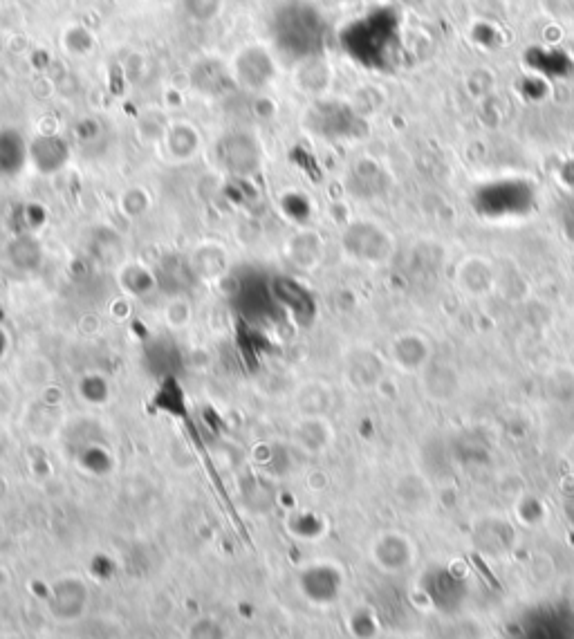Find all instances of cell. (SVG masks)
Segmentation results:
<instances>
[{"instance_id": "obj_28", "label": "cell", "mask_w": 574, "mask_h": 639, "mask_svg": "<svg viewBox=\"0 0 574 639\" xmlns=\"http://www.w3.org/2000/svg\"><path fill=\"white\" fill-rule=\"evenodd\" d=\"M393 5H404V7H418V5H422L424 0H391Z\"/></svg>"}, {"instance_id": "obj_12", "label": "cell", "mask_w": 574, "mask_h": 639, "mask_svg": "<svg viewBox=\"0 0 574 639\" xmlns=\"http://www.w3.org/2000/svg\"><path fill=\"white\" fill-rule=\"evenodd\" d=\"M187 263L191 274H196L202 281H216L229 270V256L225 247L218 243L198 245L187 258Z\"/></svg>"}, {"instance_id": "obj_23", "label": "cell", "mask_w": 574, "mask_h": 639, "mask_svg": "<svg viewBox=\"0 0 574 639\" xmlns=\"http://www.w3.org/2000/svg\"><path fill=\"white\" fill-rule=\"evenodd\" d=\"M187 639H227L225 626L214 617H200L189 626Z\"/></svg>"}, {"instance_id": "obj_13", "label": "cell", "mask_w": 574, "mask_h": 639, "mask_svg": "<svg viewBox=\"0 0 574 639\" xmlns=\"http://www.w3.org/2000/svg\"><path fill=\"white\" fill-rule=\"evenodd\" d=\"M162 144L173 162H189L200 148V133L191 122H171L166 126Z\"/></svg>"}, {"instance_id": "obj_27", "label": "cell", "mask_w": 574, "mask_h": 639, "mask_svg": "<svg viewBox=\"0 0 574 639\" xmlns=\"http://www.w3.org/2000/svg\"><path fill=\"white\" fill-rule=\"evenodd\" d=\"M7 350H9V337H7V332L0 328V359L5 357Z\"/></svg>"}, {"instance_id": "obj_8", "label": "cell", "mask_w": 574, "mask_h": 639, "mask_svg": "<svg viewBox=\"0 0 574 639\" xmlns=\"http://www.w3.org/2000/svg\"><path fill=\"white\" fill-rule=\"evenodd\" d=\"M90 601L88 586L79 577H63L52 586L50 610L59 622H77Z\"/></svg>"}, {"instance_id": "obj_9", "label": "cell", "mask_w": 574, "mask_h": 639, "mask_svg": "<svg viewBox=\"0 0 574 639\" xmlns=\"http://www.w3.org/2000/svg\"><path fill=\"white\" fill-rule=\"evenodd\" d=\"M518 639H574V615L559 610H536L521 626Z\"/></svg>"}, {"instance_id": "obj_20", "label": "cell", "mask_w": 574, "mask_h": 639, "mask_svg": "<svg viewBox=\"0 0 574 639\" xmlns=\"http://www.w3.org/2000/svg\"><path fill=\"white\" fill-rule=\"evenodd\" d=\"M162 317L166 321V326L173 328V330L187 328L191 323V317H193L189 299H184V296H173V299L164 305Z\"/></svg>"}, {"instance_id": "obj_22", "label": "cell", "mask_w": 574, "mask_h": 639, "mask_svg": "<svg viewBox=\"0 0 574 639\" xmlns=\"http://www.w3.org/2000/svg\"><path fill=\"white\" fill-rule=\"evenodd\" d=\"M148 205H151V198L148 193L140 187H133L122 193V200H119V207L126 213L128 218H140L148 211Z\"/></svg>"}, {"instance_id": "obj_21", "label": "cell", "mask_w": 574, "mask_h": 639, "mask_svg": "<svg viewBox=\"0 0 574 639\" xmlns=\"http://www.w3.org/2000/svg\"><path fill=\"white\" fill-rule=\"evenodd\" d=\"M18 377L23 379V384L32 386H48L52 379V368L45 359H27L18 366Z\"/></svg>"}, {"instance_id": "obj_7", "label": "cell", "mask_w": 574, "mask_h": 639, "mask_svg": "<svg viewBox=\"0 0 574 639\" xmlns=\"http://www.w3.org/2000/svg\"><path fill=\"white\" fill-rule=\"evenodd\" d=\"M299 588L303 597L312 601L317 606H328L332 601H337L344 588V574L332 563L319 561L312 563L299 574Z\"/></svg>"}, {"instance_id": "obj_5", "label": "cell", "mask_w": 574, "mask_h": 639, "mask_svg": "<svg viewBox=\"0 0 574 639\" xmlns=\"http://www.w3.org/2000/svg\"><path fill=\"white\" fill-rule=\"evenodd\" d=\"M422 590L431 606L442 615H453L465 606L467 583L449 568H433L422 579Z\"/></svg>"}, {"instance_id": "obj_26", "label": "cell", "mask_w": 574, "mask_h": 639, "mask_svg": "<svg viewBox=\"0 0 574 639\" xmlns=\"http://www.w3.org/2000/svg\"><path fill=\"white\" fill-rule=\"evenodd\" d=\"M9 586H12V572H9L3 563H0V592L7 590Z\"/></svg>"}, {"instance_id": "obj_25", "label": "cell", "mask_w": 574, "mask_h": 639, "mask_svg": "<svg viewBox=\"0 0 574 639\" xmlns=\"http://www.w3.org/2000/svg\"><path fill=\"white\" fill-rule=\"evenodd\" d=\"M14 402H16L14 386L9 384L7 379H0V420L7 418V415L12 413Z\"/></svg>"}, {"instance_id": "obj_6", "label": "cell", "mask_w": 574, "mask_h": 639, "mask_svg": "<svg viewBox=\"0 0 574 639\" xmlns=\"http://www.w3.org/2000/svg\"><path fill=\"white\" fill-rule=\"evenodd\" d=\"M276 77V61L261 45H247L240 50L231 68V79L247 90H263Z\"/></svg>"}, {"instance_id": "obj_19", "label": "cell", "mask_w": 574, "mask_h": 639, "mask_svg": "<svg viewBox=\"0 0 574 639\" xmlns=\"http://www.w3.org/2000/svg\"><path fill=\"white\" fill-rule=\"evenodd\" d=\"M79 467H83L92 476H106L110 469H113V458H110V451L101 444H86L79 451Z\"/></svg>"}, {"instance_id": "obj_10", "label": "cell", "mask_w": 574, "mask_h": 639, "mask_svg": "<svg viewBox=\"0 0 574 639\" xmlns=\"http://www.w3.org/2000/svg\"><path fill=\"white\" fill-rule=\"evenodd\" d=\"M27 160L36 171L43 175L59 173L63 166L70 160V148L66 140H61L57 135H39L30 142V151H27Z\"/></svg>"}, {"instance_id": "obj_4", "label": "cell", "mask_w": 574, "mask_h": 639, "mask_svg": "<svg viewBox=\"0 0 574 639\" xmlns=\"http://www.w3.org/2000/svg\"><path fill=\"white\" fill-rule=\"evenodd\" d=\"M476 202L487 216H516L532 207L534 191L523 180H498L480 189Z\"/></svg>"}, {"instance_id": "obj_3", "label": "cell", "mask_w": 574, "mask_h": 639, "mask_svg": "<svg viewBox=\"0 0 574 639\" xmlns=\"http://www.w3.org/2000/svg\"><path fill=\"white\" fill-rule=\"evenodd\" d=\"M216 157L222 171L236 175V178H249L263 164V151L258 146L256 137L243 131H231L222 135L216 146Z\"/></svg>"}, {"instance_id": "obj_16", "label": "cell", "mask_w": 574, "mask_h": 639, "mask_svg": "<svg viewBox=\"0 0 574 639\" xmlns=\"http://www.w3.org/2000/svg\"><path fill=\"white\" fill-rule=\"evenodd\" d=\"M7 261L14 265V270L32 272L43 263V249L32 234H18L7 245Z\"/></svg>"}, {"instance_id": "obj_17", "label": "cell", "mask_w": 574, "mask_h": 639, "mask_svg": "<svg viewBox=\"0 0 574 639\" xmlns=\"http://www.w3.org/2000/svg\"><path fill=\"white\" fill-rule=\"evenodd\" d=\"M393 545H395V534H386L384 539H379L373 550L375 561L386 570H402L409 566V559H411L409 543L400 539L397 541V548H393Z\"/></svg>"}, {"instance_id": "obj_15", "label": "cell", "mask_w": 574, "mask_h": 639, "mask_svg": "<svg viewBox=\"0 0 574 639\" xmlns=\"http://www.w3.org/2000/svg\"><path fill=\"white\" fill-rule=\"evenodd\" d=\"M294 442L303 451H323L330 442V426L321 415H303L301 422L294 426Z\"/></svg>"}, {"instance_id": "obj_2", "label": "cell", "mask_w": 574, "mask_h": 639, "mask_svg": "<svg viewBox=\"0 0 574 639\" xmlns=\"http://www.w3.org/2000/svg\"><path fill=\"white\" fill-rule=\"evenodd\" d=\"M326 34V18L303 0H290V3L276 7L272 39L281 57L296 63L314 61L326 48Z\"/></svg>"}, {"instance_id": "obj_18", "label": "cell", "mask_w": 574, "mask_h": 639, "mask_svg": "<svg viewBox=\"0 0 574 639\" xmlns=\"http://www.w3.org/2000/svg\"><path fill=\"white\" fill-rule=\"evenodd\" d=\"M77 395L90 406H101L110 400V384L101 373H86L77 382Z\"/></svg>"}, {"instance_id": "obj_1", "label": "cell", "mask_w": 574, "mask_h": 639, "mask_svg": "<svg viewBox=\"0 0 574 639\" xmlns=\"http://www.w3.org/2000/svg\"><path fill=\"white\" fill-rule=\"evenodd\" d=\"M348 57L368 70H393L402 54V18L395 5L373 7L339 34Z\"/></svg>"}, {"instance_id": "obj_14", "label": "cell", "mask_w": 574, "mask_h": 639, "mask_svg": "<svg viewBox=\"0 0 574 639\" xmlns=\"http://www.w3.org/2000/svg\"><path fill=\"white\" fill-rule=\"evenodd\" d=\"M27 151H30V142H25L21 133L14 128L0 131V175H16L21 171L30 162Z\"/></svg>"}, {"instance_id": "obj_11", "label": "cell", "mask_w": 574, "mask_h": 639, "mask_svg": "<svg viewBox=\"0 0 574 639\" xmlns=\"http://www.w3.org/2000/svg\"><path fill=\"white\" fill-rule=\"evenodd\" d=\"M115 279L122 287V292L131 299H146L157 290V274L153 267H148L142 261H126L117 267Z\"/></svg>"}, {"instance_id": "obj_24", "label": "cell", "mask_w": 574, "mask_h": 639, "mask_svg": "<svg viewBox=\"0 0 574 639\" xmlns=\"http://www.w3.org/2000/svg\"><path fill=\"white\" fill-rule=\"evenodd\" d=\"M350 631H353V635L359 639L375 637L377 622H375L373 613H368V610H357L353 619H350Z\"/></svg>"}]
</instances>
